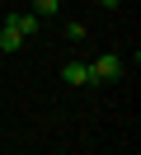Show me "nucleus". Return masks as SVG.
<instances>
[{
    "instance_id": "obj_5",
    "label": "nucleus",
    "mask_w": 141,
    "mask_h": 155,
    "mask_svg": "<svg viewBox=\"0 0 141 155\" xmlns=\"http://www.w3.org/2000/svg\"><path fill=\"white\" fill-rule=\"evenodd\" d=\"M56 5H61V0H33V14L47 19V14H56Z\"/></svg>"
},
{
    "instance_id": "obj_3",
    "label": "nucleus",
    "mask_w": 141,
    "mask_h": 155,
    "mask_svg": "<svg viewBox=\"0 0 141 155\" xmlns=\"http://www.w3.org/2000/svg\"><path fill=\"white\" fill-rule=\"evenodd\" d=\"M5 24H14V28L24 33V38H33V33H38V14H9Z\"/></svg>"
},
{
    "instance_id": "obj_1",
    "label": "nucleus",
    "mask_w": 141,
    "mask_h": 155,
    "mask_svg": "<svg viewBox=\"0 0 141 155\" xmlns=\"http://www.w3.org/2000/svg\"><path fill=\"white\" fill-rule=\"evenodd\" d=\"M85 66H89V80H99V85H113V80H122V75H127V61H122L118 52H103V57L85 61Z\"/></svg>"
},
{
    "instance_id": "obj_4",
    "label": "nucleus",
    "mask_w": 141,
    "mask_h": 155,
    "mask_svg": "<svg viewBox=\"0 0 141 155\" xmlns=\"http://www.w3.org/2000/svg\"><path fill=\"white\" fill-rule=\"evenodd\" d=\"M19 42H24V33H19L14 24H5V28H0V52H19Z\"/></svg>"
},
{
    "instance_id": "obj_6",
    "label": "nucleus",
    "mask_w": 141,
    "mask_h": 155,
    "mask_svg": "<svg viewBox=\"0 0 141 155\" xmlns=\"http://www.w3.org/2000/svg\"><path fill=\"white\" fill-rule=\"evenodd\" d=\"M99 5H103V10H118V5H122V0H99Z\"/></svg>"
},
{
    "instance_id": "obj_2",
    "label": "nucleus",
    "mask_w": 141,
    "mask_h": 155,
    "mask_svg": "<svg viewBox=\"0 0 141 155\" xmlns=\"http://www.w3.org/2000/svg\"><path fill=\"white\" fill-rule=\"evenodd\" d=\"M61 80H66V85H89V66H85V61H66Z\"/></svg>"
}]
</instances>
